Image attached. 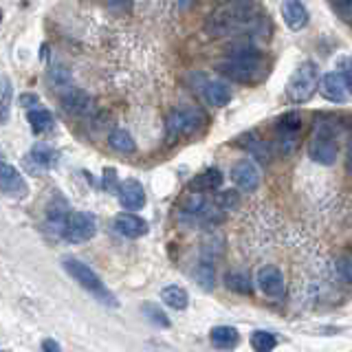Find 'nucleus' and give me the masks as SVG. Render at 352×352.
I'll return each instance as SVG.
<instances>
[{"instance_id":"24","label":"nucleus","mask_w":352,"mask_h":352,"mask_svg":"<svg viewBox=\"0 0 352 352\" xmlns=\"http://www.w3.org/2000/svg\"><path fill=\"white\" fill-rule=\"evenodd\" d=\"M31 159L36 161L42 168H53L55 161H58V152H55L47 143H36L31 150Z\"/></svg>"},{"instance_id":"2","label":"nucleus","mask_w":352,"mask_h":352,"mask_svg":"<svg viewBox=\"0 0 352 352\" xmlns=\"http://www.w3.org/2000/svg\"><path fill=\"white\" fill-rule=\"evenodd\" d=\"M216 71L238 84H253L264 75V64L256 51L251 47H245L231 51V55H227L225 62L216 64Z\"/></svg>"},{"instance_id":"11","label":"nucleus","mask_w":352,"mask_h":352,"mask_svg":"<svg viewBox=\"0 0 352 352\" xmlns=\"http://www.w3.org/2000/svg\"><path fill=\"white\" fill-rule=\"evenodd\" d=\"M119 203L128 212H139L146 207V190L137 179H126L119 185Z\"/></svg>"},{"instance_id":"39","label":"nucleus","mask_w":352,"mask_h":352,"mask_svg":"<svg viewBox=\"0 0 352 352\" xmlns=\"http://www.w3.org/2000/svg\"><path fill=\"white\" fill-rule=\"evenodd\" d=\"M220 3H231V0H220Z\"/></svg>"},{"instance_id":"4","label":"nucleus","mask_w":352,"mask_h":352,"mask_svg":"<svg viewBox=\"0 0 352 352\" xmlns=\"http://www.w3.org/2000/svg\"><path fill=\"white\" fill-rule=\"evenodd\" d=\"M319 82H322V77H319V66L315 62H304L297 66L295 73L291 75L289 86H286V95H289L291 102L304 104L315 95Z\"/></svg>"},{"instance_id":"19","label":"nucleus","mask_w":352,"mask_h":352,"mask_svg":"<svg viewBox=\"0 0 352 352\" xmlns=\"http://www.w3.org/2000/svg\"><path fill=\"white\" fill-rule=\"evenodd\" d=\"M69 214H71V209H69V205H66L64 198L55 196L51 201V205H49V209H47V220H49L51 227H55L62 234L64 223H66V218H69Z\"/></svg>"},{"instance_id":"21","label":"nucleus","mask_w":352,"mask_h":352,"mask_svg":"<svg viewBox=\"0 0 352 352\" xmlns=\"http://www.w3.org/2000/svg\"><path fill=\"white\" fill-rule=\"evenodd\" d=\"M108 146L113 148L115 152H119V154H132V152L137 150L135 139H132V137H130V132L124 130V128H115L113 132H110Z\"/></svg>"},{"instance_id":"27","label":"nucleus","mask_w":352,"mask_h":352,"mask_svg":"<svg viewBox=\"0 0 352 352\" xmlns=\"http://www.w3.org/2000/svg\"><path fill=\"white\" fill-rule=\"evenodd\" d=\"M302 128V117L300 113H295V110H291V113H286L278 119V130L282 132V135H295V132H300Z\"/></svg>"},{"instance_id":"38","label":"nucleus","mask_w":352,"mask_h":352,"mask_svg":"<svg viewBox=\"0 0 352 352\" xmlns=\"http://www.w3.org/2000/svg\"><path fill=\"white\" fill-rule=\"evenodd\" d=\"M194 3H198V0H181V7L185 9V7H190V5H194Z\"/></svg>"},{"instance_id":"26","label":"nucleus","mask_w":352,"mask_h":352,"mask_svg":"<svg viewBox=\"0 0 352 352\" xmlns=\"http://www.w3.org/2000/svg\"><path fill=\"white\" fill-rule=\"evenodd\" d=\"M251 348L253 350H260V352H267V350H273L275 346H278V339H275L273 333H269V330H256L251 337Z\"/></svg>"},{"instance_id":"25","label":"nucleus","mask_w":352,"mask_h":352,"mask_svg":"<svg viewBox=\"0 0 352 352\" xmlns=\"http://www.w3.org/2000/svg\"><path fill=\"white\" fill-rule=\"evenodd\" d=\"M225 284L229 291L240 293V295H251V282L245 273H238V271H231L225 275Z\"/></svg>"},{"instance_id":"33","label":"nucleus","mask_w":352,"mask_h":352,"mask_svg":"<svg viewBox=\"0 0 352 352\" xmlns=\"http://www.w3.org/2000/svg\"><path fill=\"white\" fill-rule=\"evenodd\" d=\"M330 5L339 16H350L352 14V0H330Z\"/></svg>"},{"instance_id":"7","label":"nucleus","mask_w":352,"mask_h":352,"mask_svg":"<svg viewBox=\"0 0 352 352\" xmlns=\"http://www.w3.org/2000/svg\"><path fill=\"white\" fill-rule=\"evenodd\" d=\"M97 234V220L93 214L86 212H73L69 214L62 229V238L71 245H82V242L93 240Z\"/></svg>"},{"instance_id":"14","label":"nucleus","mask_w":352,"mask_h":352,"mask_svg":"<svg viewBox=\"0 0 352 352\" xmlns=\"http://www.w3.org/2000/svg\"><path fill=\"white\" fill-rule=\"evenodd\" d=\"M319 93H322L328 102H333V104H346V99H348L346 82L341 80V75L337 71L322 75V82H319Z\"/></svg>"},{"instance_id":"22","label":"nucleus","mask_w":352,"mask_h":352,"mask_svg":"<svg viewBox=\"0 0 352 352\" xmlns=\"http://www.w3.org/2000/svg\"><path fill=\"white\" fill-rule=\"evenodd\" d=\"M209 337H212V341L218 348H234L240 341V333L234 326H216L212 328Z\"/></svg>"},{"instance_id":"10","label":"nucleus","mask_w":352,"mask_h":352,"mask_svg":"<svg viewBox=\"0 0 352 352\" xmlns=\"http://www.w3.org/2000/svg\"><path fill=\"white\" fill-rule=\"evenodd\" d=\"M194 82L198 84V88H201V93L207 99V104L220 108V106H227L231 102V91L225 82L207 80V77H201V75H194Z\"/></svg>"},{"instance_id":"3","label":"nucleus","mask_w":352,"mask_h":352,"mask_svg":"<svg viewBox=\"0 0 352 352\" xmlns=\"http://www.w3.org/2000/svg\"><path fill=\"white\" fill-rule=\"evenodd\" d=\"M62 267H64V271L69 273L77 284L82 286L84 291H88L93 297H97L99 304L117 308V297L106 289V284L102 282V278H99V275L91 267H88L86 262L77 260V258H64Z\"/></svg>"},{"instance_id":"9","label":"nucleus","mask_w":352,"mask_h":352,"mask_svg":"<svg viewBox=\"0 0 352 352\" xmlns=\"http://www.w3.org/2000/svg\"><path fill=\"white\" fill-rule=\"evenodd\" d=\"M256 284L264 295L271 297V300H280L284 295V275L278 267H273V264H264V267L258 269Z\"/></svg>"},{"instance_id":"16","label":"nucleus","mask_w":352,"mask_h":352,"mask_svg":"<svg viewBox=\"0 0 352 352\" xmlns=\"http://www.w3.org/2000/svg\"><path fill=\"white\" fill-rule=\"evenodd\" d=\"M115 229L119 231L124 238L137 240L141 236L148 234V223L143 218L135 216V214H119L115 218Z\"/></svg>"},{"instance_id":"18","label":"nucleus","mask_w":352,"mask_h":352,"mask_svg":"<svg viewBox=\"0 0 352 352\" xmlns=\"http://www.w3.org/2000/svg\"><path fill=\"white\" fill-rule=\"evenodd\" d=\"M161 300L165 306L174 308V311H185L187 304H190V295H187V291L183 289V286L170 284L161 291Z\"/></svg>"},{"instance_id":"36","label":"nucleus","mask_w":352,"mask_h":352,"mask_svg":"<svg viewBox=\"0 0 352 352\" xmlns=\"http://www.w3.org/2000/svg\"><path fill=\"white\" fill-rule=\"evenodd\" d=\"M42 350L55 352V350H60V344H58V341H53V339H44V341H42Z\"/></svg>"},{"instance_id":"8","label":"nucleus","mask_w":352,"mask_h":352,"mask_svg":"<svg viewBox=\"0 0 352 352\" xmlns=\"http://www.w3.org/2000/svg\"><path fill=\"white\" fill-rule=\"evenodd\" d=\"M231 181H234L238 190L251 194L260 187L262 174H260V168L251 159H242L231 168Z\"/></svg>"},{"instance_id":"17","label":"nucleus","mask_w":352,"mask_h":352,"mask_svg":"<svg viewBox=\"0 0 352 352\" xmlns=\"http://www.w3.org/2000/svg\"><path fill=\"white\" fill-rule=\"evenodd\" d=\"M220 185H223V172H220L218 168H209V170L198 174L196 179L190 183V190L192 192H214Z\"/></svg>"},{"instance_id":"13","label":"nucleus","mask_w":352,"mask_h":352,"mask_svg":"<svg viewBox=\"0 0 352 352\" xmlns=\"http://www.w3.org/2000/svg\"><path fill=\"white\" fill-rule=\"evenodd\" d=\"M282 20L291 31H302L311 16L302 0H282Z\"/></svg>"},{"instance_id":"12","label":"nucleus","mask_w":352,"mask_h":352,"mask_svg":"<svg viewBox=\"0 0 352 352\" xmlns=\"http://www.w3.org/2000/svg\"><path fill=\"white\" fill-rule=\"evenodd\" d=\"M0 187L7 196L14 198H25L29 194V187L22 179V174L9 163H3V168H0Z\"/></svg>"},{"instance_id":"31","label":"nucleus","mask_w":352,"mask_h":352,"mask_svg":"<svg viewBox=\"0 0 352 352\" xmlns=\"http://www.w3.org/2000/svg\"><path fill=\"white\" fill-rule=\"evenodd\" d=\"M9 104H11V82L9 77H3V124H7L9 119Z\"/></svg>"},{"instance_id":"32","label":"nucleus","mask_w":352,"mask_h":352,"mask_svg":"<svg viewBox=\"0 0 352 352\" xmlns=\"http://www.w3.org/2000/svg\"><path fill=\"white\" fill-rule=\"evenodd\" d=\"M337 273L344 282H352V258H339L337 260Z\"/></svg>"},{"instance_id":"30","label":"nucleus","mask_w":352,"mask_h":352,"mask_svg":"<svg viewBox=\"0 0 352 352\" xmlns=\"http://www.w3.org/2000/svg\"><path fill=\"white\" fill-rule=\"evenodd\" d=\"M337 73L341 75V80L346 82L348 93L352 95V55H348V53L339 55V60H337Z\"/></svg>"},{"instance_id":"29","label":"nucleus","mask_w":352,"mask_h":352,"mask_svg":"<svg viewBox=\"0 0 352 352\" xmlns=\"http://www.w3.org/2000/svg\"><path fill=\"white\" fill-rule=\"evenodd\" d=\"M214 203L220 207V212H234L240 205V196L234 190H227V192H220L218 196H214Z\"/></svg>"},{"instance_id":"23","label":"nucleus","mask_w":352,"mask_h":352,"mask_svg":"<svg viewBox=\"0 0 352 352\" xmlns=\"http://www.w3.org/2000/svg\"><path fill=\"white\" fill-rule=\"evenodd\" d=\"M27 119H29L33 132H47L55 126V119L47 108H31L27 113Z\"/></svg>"},{"instance_id":"35","label":"nucleus","mask_w":352,"mask_h":352,"mask_svg":"<svg viewBox=\"0 0 352 352\" xmlns=\"http://www.w3.org/2000/svg\"><path fill=\"white\" fill-rule=\"evenodd\" d=\"M20 104L25 106V108H29V110H31V108H36V104H38V97H36V95H22V97H20Z\"/></svg>"},{"instance_id":"6","label":"nucleus","mask_w":352,"mask_h":352,"mask_svg":"<svg viewBox=\"0 0 352 352\" xmlns=\"http://www.w3.org/2000/svg\"><path fill=\"white\" fill-rule=\"evenodd\" d=\"M205 126V115L198 108H179L172 110L165 121V132H168V141L190 137Z\"/></svg>"},{"instance_id":"37","label":"nucleus","mask_w":352,"mask_h":352,"mask_svg":"<svg viewBox=\"0 0 352 352\" xmlns=\"http://www.w3.org/2000/svg\"><path fill=\"white\" fill-rule=\"evenodd\" d=\"M348 172L352 174V137H350V150H348Z\"/></svg>"},{"instance_id":"20","label":"nucleus","mask_w":352,"mask_h":352,"mask_svg":"<svg viewBox=\"0 0 352 352\" xmlns=\"http://www.w3.org/2000/svg\"><path fill=\"white\" fill-rule=\"evenodd\" d=\"M194 280L196 284L201 286L203 291H214V286H216V273H214V262L212 260H207L203 258L201 262L196 264V269H194Z\"/></svg>"},{"instance_id":"34","label":"nucleus","mask_w":352,"mask_h":352,"mask_svg":"<svg viewBox=\"0 0 352 352\" xmlns=\"http://www.w3.org/2000/svg\"><path fill=\"white\" fill-rule=\"evenodd\" d=\"M106 5L115 11H126L128 14V11L132 9V0H106Z\"/></svg>"},{"instance_id":"15","label":"nucleus","mask_w":352,"mask_h":352,"mask_svg":"<svg viewBox=\"0 0 352 352\" xmlns=\"http://www.w3.org/2000/svg\"><path fill=\"white\" fill-rule=\"evenodd\" d=\"M60 104L69 115L82 117V115H88V110H91L93 102L84 91H80V88H66V91L62 93V97H60Z\"/></svg>"},{"instance_id":"28","label":"nucleus","mask_w":352,"mask_h":352,"mask_svg":"<svg viewBox=\"0 0 352 352\" xmlns=\"http://www.w3.org/2000/svg\"><path fill=\"white\" fill-rule=\"evenodd\" d=\"M141 311H143V315H146L150 322L154 324V326H161V328H170V319H168V315H165L161 308L157 306V304H152V302H146L141 306Z\"/></svg>"},{"instance_id":"5","label":"nucleus","mask_w":352,"mask_h":352,"mask_svg":"<svg viewBox=\"0 0 352 352\" xmlns=\"http://www.w3.org/2000/svg\"><path fill=\"white\" fill-rule=\"evenodd\" d=\"M308 157L319 165H335L337 161V141H335V128L326 121H315L313 139L308 143Z\"/></svg>"},{"instance_id":"1","label":"nucleus","mask_w":352,"mask_h":352,"mask_svg":"<svg viewBox=\"0 0 352 352\" xmlns=\"http://www.w3.org/2000/svg\"><path fill=\"white\" fill-rule=\"evenodd\" d=\"M258 22V9L251 0H231L218 7L205 20V33L214 38H223L240 29H249Z\"/></svg>"}]
</instances>
